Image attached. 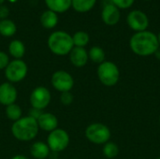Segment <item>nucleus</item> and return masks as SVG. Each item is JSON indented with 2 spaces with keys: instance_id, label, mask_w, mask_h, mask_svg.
<instances>
[{
  "instance_id": "f257e3e1",
  "label": "nucleus",
  "mask_w": 160,
  "mask_h": 159,
  "mask_svg": "<svg viewBox=\"0 0 160 159\" xmlns=\"http://www.w3.org/2000/svg\"><path fill=\"white\" fill-rule=\"evenodd\" d=\"M129 47L131 51L142 57L153 55L159 48L158 36L148 30L136 32L129 40Z\"/></svg>"
},
{
  "instance_id": "f03ea898",
  "label": "nucleus",
  "mask_w": 160,
  "mask_h": 159,
  "mask_svg": "<svg viewBox=\"0 0 160 159\" xmlns=\"http://www.w3.org/2000/svg\"><path fill=\"white\" fill-rule=\"evenodd\" d=\"M10 131L16 140L20 142H30L36 139L39 128L37 120L27 115L13 122Z\"/></svg>"
},
{
  "instance_id": "7ed1b4c3",
  "label": "nucleus",
  "mask_w": 160,
  "mask_h": 159,
  "mask_svg": "<svg viewBox=\"0 0 160 159\" xmlns=\"http://www.w3.org/2000/svg\"><path fill=\"white\" fill-rule=\"evenodd\" d=\"M48 47L57 56L68 55L74 48L72 36L65 31L52 32L48 37Z\"/></svg>"
},
{
  "instance_id": "20e7f679",
  "label": "nucleus",
  "mask_w": 160,
  "mask_h": 159,
  "mask_svg": "<svg viewBox=\"0 0 160 159\" xmlns=\"http://www.w3.org/2000/svg\"><path fill=\"white\" fill-rule=\"evenodd\" d=\"M97 74L99 82L107 87L116 85L120 79V70L116 64L112 61H104L99 64Z\"/></svg>"
},
{
  "instance_id": "39448f33",
  "label": "nucleus",
  "mask_w": 160,
  "mask_h": 159,
  "mask_svg": "<svg viewBox=\"0 0 160 159\" xmlns=\"http://www.w3.org/2000/svg\"><path fill=\"white\" fill-rule=\"evenodd\" d=\"M85 137L86 139L97 145H104L111 139V130L110 128L101 123H93L85 128Z\"/></svg>"
},
{
  "instance_id": "423d86ee",
  "label": "nucleus",
  "mask_w": 160,
  "mask_h": 159,
  "mask_svg": "<svg viewBox=\"0 0 160 159\" xmlns=\"http://www.w3.org/2000/svg\"><path fill=\"white\" fill-rule=\"evenodd\" d=\"M28 73L27 64L22 59H13L9 62L4 70L7 82L10 83H18L23 81Z\"/></svg>"
},
{
  "instance_id": "0eeeda50",
  "label": "nucleus",
  "mask_w": 160,
  "mask_h": 159,
  "mask_svg": "<svg viewBox=\"0 0 160 159\" xmlns=\"http://www.w3.org/2000/svg\"><path fill=\"white\" fill-rule=\"evenodd\" d=\"M70 142V137L68 131L63 128H56L50 132L47 137V145L50 150L55 153H60L65 151Z\"/></svg>"
},
{
  "instance_id": "6e6552de",
  "label": "nucleus",
  "mask_w": 160,
  "mask_h": 159,
  "mask_svg": "<svg viewBox=\"0 0 160 159\" xmlns=\"http://www.w3.org/2000/svg\"><path fill=\"white\" fill-rule=\"evenodd\" d=\"M51 84L59 93H64L70 92L74 87L75 82L69 72L66 70H57L52 75Z\"/></svg>"
},
{
  "instance_id": "1a4fd4ad",
  "label": "nucleus",
  "mask_w": 160,
  "mask_h": 159,
  "mask_svg": "<svg viewBox=\"0 0 160 159\" xmlns=\"http://www.w3.org/2000/svg\"><path fill=\"white\" fill-rule=\"evenodd\" d=\"M52 94L51 91L45 86H37L34 88L29 97V102L31 108H35L40 111L45 110L51 103Z\"/></svg>"
},
{
  "instance_id": "9d476101",
  "label": "nucleus",
  "mask_w": 160,
  "mask_h": 159,
  "mask_svg": "<svg viewBox=\"0 0 160 159\" xmlns=\"http://www.w3.org/2000/svg\"><path fill=\"white\" fill-rule=\"evenodd\" d=\"M127 22L129 28L135 32L145 31L149 26L148 16L143 11L139 9L132 10L128 14Z\"/></svg>"
},
{
  "instance_id": "9b49d317",
  "label": "nucleus",
  "mask_w": 160,
  "mask_h": 159,
  "mask_svg": "<svg viewBox=\"0 0 160 159\" xmlns=\"http://www.w3.org/2000/svg\"><path fill=\"white\" fill-rule=\"evenodd\" d=\"M18 97L17 88L13 83L4 82L0 84V105L5 107L16 102Z\"/></svg>"
},
{
  "instance_id": "f8f14e48",
  "label": "nucleus",
  "mask_w": 160,
  "mask_h": 159,
  "mask_svg": "<svg viewBox=\"0 0 160 159\" xmlns=\"http://www.w3.org/2000/svg\"><path fill=\"white\" fill-rule=\"evenodd\" d=\"M120 9L113 4L105 5L101 11V19L107 25H115L120 21Z\"/></svg>"
},
{
  "instance_id": "ddd939ff",
  "label": "nucleus",
  "mask_w": 160,
  "mask_h": 159,
  "mask_svg": "<svg viewBox=\"0 0 160 159\" xmlns=\"http://www.w3.org/2000/svg\"><path fill=\"white\" fill-rule=\"evenodd\" d=\"M39 130H43L46 132H52L54 129L58 128V118L51 112H42L39 118L37 120Z\"/></svg>"
},
{
  "instance_id": "4468645a",
  "label": "nucleus",
  "mask_w": 160,
  "mask_h": 159,
  "mask_svg": "<svg viewBox=\"0 0 160 159\" xmlns=\"http://www.w3.org/2000/svg\"><path fill=\"white\" fill-rule=\"evenodd\" d=\"M68 55H69L70 63L76 67H84L89 60L88 52L84 48H81V47H74Z\"/></svg>"
},
{
  "instance_id": "2eb2a0df",
  "label": "nucleus",
  "mask_w": 160,
  "mask_h": 159,
  "mask_svg": "<svg viewBox=\"0 0 160 159\" xmlns=\"http://www.w3.org/2000/svg\"><path fill=\"white\" fill-rule=\"evenodd\" d=\"M50 148L46 142L38 141L30 146V155L35 159H46L50 155Z\"/></svg>"
},
{
  "instance_id": "dca6fc26",
  "label": "nucleus",
  "mask_w": 160,
  "mask_h": 159,
  "mask_svg": "<svg viewBox=\"0 0 160 159\" xmlns=\"http://www.w3.org/2000/svg\"><path fill=\"white\" fill-rule=\"evenodd\" d=\"M40 23L46 29H52L58 23L57 13L52 10H45L40 16Z\"/></svg>"
},
{
  "instance_id": "f3484780",
  "label": "nucleus",
  "mask_w": 160,
  "mask_h": 159,
  "mask_svg": "<svg viewBox=\"0 0 160 159\" xmlns=\"http://www.w3.org/2000/svg\"><path fill=\"white\" fill-rule=\"evenodd\" d=\"M72 0H45V3L50 10L56 13L66 12L71 7Z\"/></svg>"
},
{
  "instance_id": "a211bd4d",
  "label": "nucleus",
  "mask_w": 160,
  "mask_h": 159,
  "mask_svg": "<svg viewBox=\"0 0 160 159\" xmlns=\"http://www.w3.org/2000/svg\"><path fill=\"white\" fill-rule=\"evenodd\" d=\"M8 53L14 59H22L25 54V46L22 41L13 39L8 45Z\"/></svg>"
},
{
  "instance_id": "6ab92c4d",
  "label": "nucleus",
  "mask_w": 160,
  "mask_h": 159,
  "mask_svg": "<svg viewBox=\"0 0 160 159\" xmlns=\"http://www.w3.org/2000/svg\"><path fill=\"white\" fill-rule=\"evenodd\" d=\"M17 26L11 20L5 19L0 21V35L5 37H10L15 35Z\"/></svg>"
},
{
  "instance_id": "aec40b11",
  "label": "nucleus",
  "mask_w": 160,
  "mask_h": 159,
  "mask_svg": "<svg viewBox=\"0 0 160 159\" xmlns=\"http://www.w3.org/2000/svg\"><path fill=\"white\" fill-rule=\"evenodd\" d=\"M97 0H72L71 7L80 13L87 12L91 10L95 5Z\"/></svg>"
},
{
  "instance_id": "412c9836",
  "label": "nucleus",
  "mask_w": 160,
  "mask_h": 159,
  "mask_svg": "<svg viewBox=\"0 0 160 159\" xmlns=\"http://www.w3.org/2000/svg\"><path fill=\"white\" fill-rule=\"evenodd\" d=\"M5 114L8 120L15 122L22 117V111L18 104L13 103L5 108Z\"/></svg>"
},
{
  "instance_id": "4be33fe9",
  "label": "nucleus",
  "mask_w": 160,
  "mask_h": 159,
  "mask_svg": "<svg viewBox=\"0 0 160 159\" xmlns=\"http://www.w3.org/2000/svg\"><path fill=\"white\" fill-rule=\"evenodd\" d=\"M88 57L89 59L93 62V63H96V64H101L103 63L106 58V54H105V52L104 50L99 47V46H94L92 47L89 52H88Z\"/></svg>"
},
{
  "instance_id": "5701e85b",
  "label": "nucleus",
  "mask_w": 160,
  "mask_h": 159,
  "mask_svg": "<svg viewBox=\"0 0 160 159\" xmlns=\"http://www.w3.org/2000/svg\"><path fill=\"white\" fill-rule=\"evenodd\" d=\"M72 40L74 47H81L84 48L90 41V37L88 33L84 31H78L72 36Z\"/></svg>"
},
{
  "instance_id": "b1692460",
  "label": "nucleus",
  "mask_w": 160,
  "mask_h": 159,
  "mask_svg": "<svg viewBox=\"0 0 160 159\" xmlns=\"http://www.w3.org/2000/svg\"><path fill=\"white\" fill-rule=\"evenodd\" d=\"M102 153L106 158L113 159L115 158L119 154V147L113 142H108L107 143H105L103 145Z\"/></svg>"
},
{
  "instance_id": "393cba45",
  "label": "nucleus",
  "mask_w": 160,
  "mask_h": 159,
  "mask_svg": "<svg viewBox=\"0 0 160 159\" xmlns=\"http://www.w3.org/2000/svg\"><path fill=\"white\" fill-rule=\"evenodd\" d=\"M60 102L64 106H69L74 101V96L71 92H64L60 93Z\"/></svg>"
},
{
  "instance_id": "a878e982",
  "label": "nucleus",
  "mask_w": 160,
  "mask_h": 159,
  "mask_svg": "<svg viewBox=\"0 0 160 159\" xmlns=\"http://www.w3.org/2000/svg\"><path fill=\"white\" fill-rule=\"evenodd\" d=\"M113 5H115L119 9L129 8L135 2V0H112Z\"/></svg>"
},
{
  "instance_id": "bb28decb",
  "label": "nucleus",
  "mask_w": 160,
  "mask_h": 159,
  "mask_svg": "<svg viewBox=\"0 0 160 159\" xmlns=\"http://www.w3.org/2000/svg\"><path fill=\"white\" fill-rule=\"evenodd\" d=\"M10 60L7 52L0 51V70H5V68L9 64Z\"/></svg>"
},
{
  "instance_id": "cd10ccee",
  "label": "nucleus",
  "mask_w": 160,
  "mask_h": 159,
  "mask_svg": "<svg viewBox=\"0 0 160 159\" xmlns=\"http://www.w3.org/2000/svg\"><path fill=\"white\" fill-rule=\"evenodd\" d=\"M42 112H43V111H40V110H38L35 108H31L28 112V116L32 117L35 120H38L39 118V116L42 114Z\"/></svg>"
},
{
  "instance_id": "c85d7f7f",
  "label": "nucleus",
  "mask_w": 160,
  "mask_h": 159,
  "mask_svg": "<svg viewBox=\"0 0 160 159\" xmlns=\"http://www.w3.org/2000/svg\"><path fill=\"white\" fill-rule=\"evenodd\" d=\"M9 14V9L8 7L1 5L0 6V20H5Z\"/></svg>"
},
{
  "instance_id": "c756f323",
  "label": "nucleus",
  "mask_w": 160,
  "mask_h": 159,
  "mask_svg": "<svg viewBox=\"0 0 160 159\" xmlns=\"http://www.w3.org/2000/svg\"><path fill=\"white\" fill-rule=\"evenodd\" d=\"M11 159H29L26 156H23V155H16L14 157H12Z\"/></svg>"
},
{
  "instance_id": "7c9ffc66",
  "label": "nucleus",
  "mask_w": 160,
  "mask_h": 159,
  "mask_svg": "<svg viewBox=\"0 0 160 159\" xmlns=\"http://www.w3.org/2000/svg\"><path fill=\"white\" fill-rule=\"evenodd\" d=\"M155 54V56H156V58L157 59H158V60H160V47L156 51V52L154 53Z\"/></svg>"
},
{
  "instance_id": "2f4dec72",
  "label": "nucleus",
  "mask_w": 160,
  "mask_h": 159,
  "mask_svg": "<svg viewBox=\"0 0 160 159\" xmlns=\"http://www.w3.org/2000/svg\"><path fill=\"white\" fill-rule=\"evenodd\" d=\"M8 2H10V3H15V2H17L18 0H8Z\"/></svg>"
},
{
  "instance_id": "473e14b6",
  "label": "nucleus",
  "mask_w": 160,
  "mask_h": 159,
  "mask_svg": "<svg viewBox=\"0 0 160 159\" xmlns=\"http://www.w3.org/2000/svg\"><path fill=\"white\" fill-rule=\"evenodd\" d=\"M158 42H159V46H160V32H159V34L158 35Z\"/></svg>"
},
{
  "instance_id": "72a5a7b5",
  "label": "nucleus",
  "mask_w": 160,
  "mask_h": 159,
  "mask_svg": "<svg viewBox=\"0 0 160 159\" xmlns=\"http://www.w3.org/2000/svg\"><path fill=\"white\" fill-rule=\"evenodd\" d=\"M4 1H5V0H0V6L4 3Z\"/></svg>"
},
{
  "instance_id": "f704fd0d",
  "label": "nucleus",
  "mask_w": 160,
  "mask_h": 159,
  "mask_svg": "<svg viewBox=\"0 0 160 159\" xmlns=\"http://www.w3.org/2000/svg\"><path fill=\"white\" fill-rule=\"evenodd\" d=\"M156 159H160V157H158V158H156Z\"/></svg>"
},
{
  "instance_id": "c9c22d12",
  "label": "nucleus",
  "mask_w": 160,
  "mask_h": 159,
  "mask_svg": "<svg viewBox=\"0 0 160 159\" xmlns=\"http://www.w3.org/2000/svg\"><path fill=\"white\" fill-rule=\"evenodd\" d=\"M159 124H160V116H159Z\"/></svg>"
},
{
  "instance_id": "e433bc0d",
  "label": "nucleus",
  "mask_w": 160,
  "mask_h": 159,
  "mask_svg": "<svg viewBox=\"0 0 160 159\" xmlns=\"http://www.w3.org/2000/svg\"><path fill=\"white\" fill-rule=\"evenodd\" d=\"M146 1H150V0H146Z\"/></svg>"
},
{
  "instance_id": "4c0bfd02",
  "label": "nucleus",
  "mask_w": 160,
  "mask_h": 159,
  "mask_svg": "<svg viewBox=\"0 0 160 159\" xmlns=\"http://www.w3.org/2000/svg\"><path fill=\"white\" fill-rule=\"evenodd\" d=\"M52 159H57V158H52Z\"/></svg>"
},
{
  "instance_id": "58836bf2",
  "label": "nucleus",
  "mask_w": 160,
  "mask_h": 159,
  "mask_svg": "<svg viewBox=\"0 0 160 159\" xmlns=\"http://www.w3.org/2000/svg\"><path fill=\"white\" fill-rule=\"evenodd\" d=\"M72 159H76V158H72Z\"/></svg>"
}]
</instances>
